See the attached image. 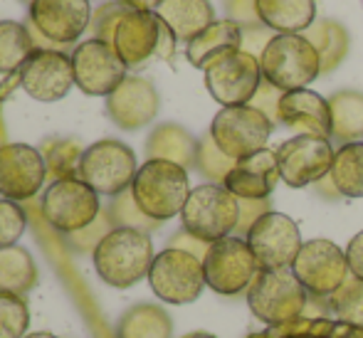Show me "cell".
Returning a JSON list of instances; mask_svg holds the SVG:
<instances>
[{
  "mask_svg": "<svg viewBox=\"0 0 363 338\" xmlns=\"http://www.w3.org/2000/svg\"><path fill=\"white\" fill-rule=\"evenodd\" d=\"M94 269L114 289H129L148 276L153 264V242L148 232L114 227L94 249Z\"/></svg>",
  "mask_w": 363,
  "mask_h": 338,
  "instance_id": "obj_1",
  "label": "cell"
},
{
  "mask_svg": "<svg viewBox=\"0 0 363 338\" xmlns=\"http://www.w3.org/2000/svg\"><path fill=\"white\" fill-rule=\"evenodd\" d=\"M129 191L148 218L156 222H166L183 213V205L191 196V183H188L186 168L153 158L139 168Z\"/></svg>",
  "mask_w": 363,
  "mask_h": 338,
  "instance_id": "obj_2",
  "label": "cell"
},
{
  "mask_svg": "<svg viewBox=\"0 0 363 338\" xmlns=\"http://www.w3.org/2000/svg\"><path fill=\"white\" fill-rule=\"evenodd\" d=\"M259 69L279 91H296L321 74V57L304 35H274L259 55Z\"/></svg>",
  "mask_w": 363,
  "mask_h": 338,
  "instance_id": "obj_3",
  "label": "cell"
},
{
  "mask_svg": "<svg viewBox=\"0 0 363 338\" xmlns=\"http://www.w3.org/2000/svg\"><path fill=\"white\" fill-rule=\"evenodd\" d=\"M176 35L156 13L131 8L121 15L119 25L111 38V47L126 64V69H136L151 57L171 60L176 52Z\"/></svg>",
  "mask_w": 363,
  "mask_h": 338,
  "instance_id": "obj_4",
  "label": "cell"
},
{
  "mask_svg": "<svg viewBox=\"0 0 363 338\" xmlns=\"http://www.w3.org/2000/svg\"><path fill=\"white\" fill-rule=\"evenodd\" d=\"M183 230L203 242H218L235 235L240 222V201L218 183L193 188L181 213Z\"/></svg>",
  "mask_w": 363,
  "mask_h": 338,
  "instance_id": "obj_5",
  "label": "cell"
},
{
  "mask_svg": "<svg viewBox=\"0 0 363 338\" xmlns=\"http://www.w3.org/2000/svg\"><path fill=\"white\" fill-rule=\"evenodd\" d=\"M311 294L301 286L291 269L259 271L247 289V304L259 321L269 326H282L299 319L306 311Z\"/></svg>",
  "mask_w": 363,
  "mask_h": 338,
  "instance_id": "obj_6",
  "label": "cell"
},
{
  "mask_svg": "<svg viewBox=\"0 0 363 338\" xmlns=\"http://www.w3.org/2000/svg\"><path fill=\"white\" fill-rule=\"evenodd\" d=\"M136 173V153L116 138H104L84 148L77 176L99 196L116 198L129 191Z\"/></svg>",
  "mask_w": 363,
  "mask_h": 338,
  "instance_id": "obj_7",
  "label": "cell"
},
{
  "mask_svg": "<svg viewBox=\"0 0 363 338\" xmlns=\"http://www.w3.org/2000/svg\"><path fill=\"white\" fill-rule=\"evenodd\" d=\"M272 121L255 106H223L216 114L208 134L218 143V148L233 161H242L259 153L267 146L272 134Z\"/></svg>",
  "mask_w": 363,
  "mask_h": 338,
  "instance_id": "obj_8",
  "label": "cell"
},
{
  "mask_svg": "<svg viewBox=\"0 0 363 338\" xmlns=\"http://www.w3.org/2000/svg\"><path fill=\"white\" fill-rule=\"evenodd\" d=\"M203 269H206V284L223 296H238L247 291L262 271L247 240L235 235L211 244L203 259Z\"/></svg>",
  "mask_w": 363,
  "mask_h": 338,
  "instance_id": "obj_9",
  "label": "cell"
},
{
  "mask_svg": "<svg viewBox=\"0 0 363 338\" xmlns=\"http://www.w3.org/2000/svg\"><path fill=\"white\" fill-rule=\"evenodd\" d=\"M101 215L99 193L79 176L55 181L43 196V218L57 232L72 235L84 230Z\"/></svg>",
  "mask_w": 363,
  "mask_h": 338,
  "instance_id": "obj_10",
  "label": "cell"
},
{
  "mask_svg": "<svg viewBox=\"0 0 363 338\" xmlns=\"http://www.w3.org/2000/svg\"><path fill=\"white\" fill-rule=\"evenodd\" d=\"M148 284L158 299L176 306L196 301L203 294V286H208L201 259L173 247H166L153 257Z\"/></svg>",
  "mask_w": 363,
  "mask_h": 338,
  "instance_id": "obj_11",
  "label": "cell"
},
{
  "mask_svg": "<svg viewBox=\"0 0 363 338\" xmlns=\"http://www.w3.org/2000/svg\"><path fill=\"white\" fill-rule=\"evenodd\" d=\"M291 271L311 296L321 299H331L351 276L346 252L331 240H309L301 244Z\"/></svg>",
  "mask_w": 363,
  "mask_h": 338,
  "instance_id": "obj_12",
  "label": "cell"
},
{
  "mask_svg": "<svg viewBox=\"0 0 363 338\" xmlns=\"http://www.w3.org/2000/svg\"><path fill=\"white\" fill-rule=\"evenodd\" d=\"M334 148L324 136H294L274 151L282 183L289 188H306L324 181L331 173Z\"/></svg>",
  "mask_w": 363,
  "mask_h": 338,
  "instance_id": "obj_13",
  "label": "cell"
},
{
  "mask_svg": "<svg viewBox=\"0 0 363 338\" xmlns=\"http://www.w3.org/2000/svg\"><path fill=\"white\" fill-rule=\"evenodd\" d=\"M247 244L257 259L259 269H291L301 249V232L289 215L267 213L250 227Z\"/></svg>",
  "mask_w": 363,
  "mask_h": 338,
  "instance_id": "obj_14",
  "label": "cell"
},
{
  "mask_svg": "<svg viewBox=\"0 0 363 338\" xmlns=\"http://www.w3.org/2000/svg\"><path fill=\"white\" fill-rule=\"evenodd\" d=\"M262 84L259 57L238 50V52L220 57L206 69V86L211 96L223 106H245L252 101Z\"/></svg>",
  "mask_w": 363,
  "mask_h": 338,
  "instance_id": "obj_15",
  "label": "cell"
},
{
  "mask_svg": "<svg viewBox=\"0 0 363 338\" xmlns=\"http://www.w3.org/2000/svg\"><path fill=\"white\" fill-rule=\"evenodd\" d=\"M74 84L89 96H109L126 79V64L111 45L86 40L72 52Z\"/></svg>",
  "mask_w": 363,
  "mask_h": 338,
  "instance_id": "obj_16",
  "label": "cell"
},
{
  "mask_svg": "<svg viewBox=\"0 0 363 338\" xmlns=\"http://www.w3.org/2000/svg\"><path fill=\"white\" fill-rule=\"evenodd\" d=\"M45 178H48V163L43 151L28 143L0 146V196L5 201H30L40 193Z\"/></svg>",
  "mask_w": 363,
  "mask_h": 338,
  "instance_id": "obj_17",
  "label": "cell"
},
{
  "mask_svg": "<svg viewBox=\"0 0 363 338\" xmlns=\"http://www.w3.org/2000/svg\"><path fill=\"white\" fill-rule=\"evenodd\" d=\"M74 84L72 55L60 50H35L20 69V86L35 101H60Z\"/></svg>",
  "mask_w": 363,
  "mask_h": 338,
  "instance_id": "obj_18",
  "label": "cell"
},
{
  "mask_svg": "<svg viewBox=\"0 0 363 338\" xmlns=\"http://www.w3.org/2000/svg\"><path fill=\"white\" fill-rule=\"evenodd\" d=\"M89 23V0H33L30 3V25L57 47L77 43L86 33Z\"/></svg>",
  "mask_w": 363,
  "mask_h": 338,
  "instance_id": "obj_19",
  "label": "cell"
},
{
  "mask_svg": "<svg viewBox=\"0 0 363 338\" xmlns=\"http://www.w3.org/2000/svg\"><path fill=\"white\" fill-rule=\"evenodd\" d=\"M158 106H161V99H158L156 86L144 77H126L106 96V114L124 131H139L148 126L156 119Z\"/></svg>",
  "mask_w": 363,
  "mask_h": 338,
  "instance_id": "obj_20",
  "label": "cell"
},
{
  "mask_svg": "<svg viewBox=\"0 0 363 338\" xmlns=\"http://www.w3.org/2000/svg\"><path fill=\"white\" fill-rule=\"evenodd\" d=\"M279 181V168L274 151L262 148L255 156H247L235 163L223 186L238 201H267Z\"/></svg>",
  "mask_w": 363,
  "mask_h": 338,
  "instance_id": "obj_21",
  "label": "cell"
},
{
  "mask_svg": "<svg viewBox=\"0 0 363 338\" xmlns=\"http://www.w3.org/2000/svg\"><path fill=\"white\" fill-rule=\"evenodd\" d=\"M279 124L296 131V136L331 138V109L329 99L311 89L284 91L279 101Z\"/></svg>",
  "mask_w": 363,
  "mask_h": 338,
  "instance_id": "obj_22",
  "label": "cell"
},
{
  "mask_svg": "<svg viewBox=\"0 0 363 338\" xmlns=\"http://www.w3.org/2000/svg\"><path fill=\"white\" fill-rule=\"evenodd\" d=\"M238 50H242V25L225 18L216 20L211 28H206L186 45V57L193 67L206 72L220 57H228Z\"/></svg>",
  "mask_w": 363,
  "mask_h": 338,
  "instance_id": "obj_23",
  "label": "cell"
},
{
  "mask_svg": "<svg viewBox=\"0 0 363 338\" xmlns=\"http://www.w3.org/2000/svg\"><path fill=\"white\" fill-rule=\"evenodd\" d=\"M259 23L277 35H304L316 23L314 0H255Z\"/></svg>",
  "mask_w": 363,
  "mask_h": 338,
  "instance_id": "obj_24",
  "label": "cell"
},
{
  "mask_svg": "<svg viewBox=\"0 0 363 338\" xmlns=\"http://www.w3.org/2000/svg\"><path fill=\"white\" fill-rule=\"evenodd\" d=\"M156 15L171 28L176 40L186 45L216 23L211 0H163L156 8Z\"/></svg>",
  "mask_w": 363,
  "mask_h": 338,
  "instance_id": "obj_25",
  "label": "cell"
},
{
  "mask_svg": "<svg viewBox=\"0 0 363 338\" xmlns=\"http://www.w3.org/2000/svg\"><path fill=\"white\" fill-rule=\"evenodd\" d=\"M148 161H171L181 168H193L198 156V138L178 124H161L146 141Z\"/></svg>",
  "mask_w": 363,
  "mask_h": 338,
  "instance_id": "obj_26",
  "label": "cell"
},
{
  "mask_svg": "<svg viewBox=\"0 0 363 338\" xmlns=\"http://www.w3.org/2000/svg\"><path fill=\"white\" fill-rule=\"evenodd\" d=\"M173 321L161 306L136 304L121 316L116 338H171Z\"/></svg>",
  "mask_w": 363,
  "mask_h": 338,
  "instance_id": "obj_27",
  "label": "cell"
},
{
  "mask_svg": "<svg viewBox=\"0 0 363 338\" xmlns=\"http://www.w3.org/2000/svg\"><path fill=\"white\" fill-rule=\"evenodd\" d=\"M329 178L339 196L363 198V141L344 143L334 153Z\"/></svg>",
  "mask_w": 363,
  "mask_h": 338,
  "instance_id": "obj_28",
  "label": "cell"
},
{
  "mask_svg": "<svg viewBox=\"0 0 363 338\" xmlns=\"http://www.w3.org/2000/svg\"><path fill=\"white\" fill-rule=\"evenodd\" d=\"M331 136L344 143L359 141L363 136V94L354 89L336 91L329 99Z\"/></svg>",
  "mask_w": 363,
  "mask_h": 338,
  "instance_id": "obj_29",
  "label": "cell"
},
{
  "mask_svg": "<svg viewBox=\"0 0 363 338\" xmlns=\"http://www.w3.org/2000/svg\"><path fill=\"white\" fill-rule=\"evenodd\" d=\"M35 284H38V267L33 262V254L20 244L0 249V291L23 296Z\"/></svg>",
  "mask_w": 363,
  "mask_h": 338,
  "instance_id": "obj_30",
  "label": "cell"
},
{
  "mask_svg": "<svg viewBox=\"0 0 363 338\" xmlns=\"http://www.w3.org/2000/svg\"><path fill=\"white\" fill-rule=\"evenodd\" d=\"M304 38L316 47L321 57V74L336 69L344 62L346 52H349V33L344 25L336 20H319L304 33Z\"/></svg>",
  "mask_w": 363,
  "mask_h": 338,
  "instance_id": "obj_31",
  "label": "cell"
},
{
  "mask_svg": "<svg viewBox=\"0 0 363 338\" xmlns=\"http://www.w3.org/2000/svg\"><path fill=\"white\" fill-rule=\"evenodd\" d=\"M33 52L35 43L28 25L18 20H0V74L20 72Z\"/></svg>",
  "mask_w": 363,
  "mask_h": 338,
  "instance_id": "obj_32",
  "label": "cell"
},
{
  "mask_svg": "<svg viewBox=\"0 0 363 338\" xmlns=\"http://www.w3.org/2000/svg\"><path fill=\"white\" fill-rule=\"evenodd\" d=\"M82 148L79 143L72 138H55V141L45 143V163H48V173L55 181H62V178H77L79 173V161H82Z\"/></svg>",
  "mask_w": 363,
  "mask_h": 338,
  "instance_id": "obj_33",
  "label": "cell"
},
{
  "mask_svg": "<svg viewBox=\"0 0 363 338\" xmlns=\"http://www.w3.org/2000/svg\"><path fill=\"white\" fill-rule=\"evenodd\" d=\"M233 158H228L223 151L218 148V143L213 141L211 134H206L203 138H198V156H196V168L208 178L211 183L223 186L225 178L230 176V171L235 168Z\"/></svg>",
  "mask_w": 363,
  "mask_h": 338,
  "instance_id": "obj_34",
  "label": "cell"
},
{
  "mask_svg": "<svg viewBox=\"0 0 363 338\" xmlns=\"http://www.w3.org/2000/svg\"><path fill=\"white\" fill-rule=\"evenodd\" d=\"M329 306L341 321L363 329V281L351 274L346 284L329 299Z\"/></svg>",
  "mask_w": 363,
  "mask_h": 338,
  "instance_id": "obj_35",
  "label": "cell"
},
{
  "mask_svg": "<svg viewBox=\"0 0 363 338\" xmlns=\"http://www.w3.org/2000/svg\"><path fill=\"white\" fill-rule=\"evenodd\" d=\"M109 218L114 222V227H129V230H141V232H151L161 222L151 220L144 210L136 205L131 191H124L121 196H116L109 205Z\"/></svg>",
  "mask_w": 363,
  "mask_h": 338,
  "instance_id": "obj_36",
  "label": "cell"
},
{
  "mask_svg": "<svg viewBox=\"0 0 363 338\" xmlns=\"http://www.w3.org/2000/svg\"><path fill=\"white\" fill-rule=\"evenodd\" d=\"M30 311L23 296L0 291V338H25Z\"/></svg>",
  "mask_w": 363,
  "mask_h": 338,
  "instance_id": "obj_37",
  "label": "cell"
},
{
  "mask_svg": "<svg viewBox=\"0 0 363 338\" xmlns=\"http://www.w3.org/2000/svg\"><path fill=\"white\" fill-rule=\"evenodd\" d=\"M134 5L124 3V0H109V3L99 5V8L91 13V23L89 30L94 35V40H101V43L111 45V38H114V30L119 25L121 15H126Z\"/></svg>",
  "mask_w": 363,
  "mask_h": 338,
  "instance_id": "obj_38",
  "label": "cell"
},
{
  "mask_svg": "<svg viewBox=\"0 0 363 338\" xmlns=\"http://www.w3.org/2000/svg\"><path fill=\"white\" fill-rule=\"evenodd\" d=\"M25 227H28V218L20 203L15 201H0V249L15 247L18 240L23 237Z\"/></svg>",
  "mask_w": 363,
  "mask_h": 338,
  "instance_id": "obj_39",
  "label": "cell"
},
{
  "mask_svg": "<svg viewBox=\"0 0 363 338\" xmlns=\"http://www.w3.org/2000/svg\"><path fill=\"white\" fill-rule=\"evenodd\" d=\"M111 230H114V222H111V218H109V210H106V213L101 210V215L94 220V222L86 225V227L79 230V232L69 235V247L79 254H86V252L94 254V249L99 247V242L111 232Z\"/></svg>",
  "mask_w": 363,
  "mask_h": 338,
  "instance_id": "obj_40",
  "label": "cell"
},
{
  "mask_svg": "<svg viewBox=\"0 0 363 338\" xmlns=\"http://www.w3.org/2000/svg\"><path fill=\"white\" fill-rule=\"evenodd\" d=\"M282 94L284 91H279L277 86H272L269 81L262 79V84H259L257 94L252 96L250 106H255V109L262 111L272 124H279V101H282Z\"/></svg>",
  "mask_w": 363,
  "mask_h": 338,
  "instance_id": "obj_41",
  "label": "cell"
},
{
  "mask_svg": "<svg viewBox=\"0 0 363 338\" xmlns=\"http://www.w3.org/2000/svg\"><path fill=\"white\" fill-rule=\"evenodd\" d=\"M267 213H272L269 210V198L267 201H240V222L238 230H235V237H247L250 227Z\"/></svg>",
  "mask_w": 363,
  "mask_h": 338,
  "instance_id": "obj_42",
  "label": "cell"
},
{
  "mask_svg": "<svg viewBox=\"0 0 363 338\" xmlns=\"http://www.w3.org/2000/svg\"><path fill=\"white\" fill-rule=\"evenodd\" d=\"M225 8L230 13V20H235L242 28H252V25H262L255 10V0H225Z\"/></svg>",
  "mask_w": 363,
  "mask_h": 338,
  "instance_id": "obj_43",
  "label": "cell"
},
{
  "mask_svg": "<svg viewBox=\"0 0 363 338\" xmlns=\"http://www.w3.org/2000/svg\"><path fill=\"white\" fill-rule=\"evenodd\" d=\"M168 247L173 249H183V252L193 254V257H198L203 262L208 254V249H211V242H203V240L193 237L191 232H186V230H181V232H176L171 240H168Z\"/></svg>",
  "mask_w": 363,
  "mask_h": 338,
  "instance_id": "obj_44",
  "label": "cell"
},
{
  "mask_svg": "<svg viewBox=\"0 0 363 338\" xmlns=\"http://www.w3.org/2000/svg\"><path fill=\"white\" fill-rule=\"evenodd\" d=\"M264 25H252V28H242V50L250 55L259 52L262 55V50L267 47V43L274 38V35H267L264 33Z\"/></svg>",
  "mask_w": 363,
  "mask_h": 338,
  "instance_id": "obj_45",
  "label": "cell"
},
{
  "mask_svg": "<svg viewBox=\"0 0 363 338\" xmlns=\"http://www.w3.org/2000/svg\"><path fill=\"white\" fill-rule=\"evenodd\" d=\"M346 262H349L351 274L363 281V230L351 240L349 247H346Z\"/></svg>",
  "mask_w": 363,
  "mask_h": 338,
  "instance_id": "obj_46",
  "label": "cell"
},
{
  "mask_svg": "<svg viewBox=\"0 0 363 338\" xmlns=\"http://www.w3.org/2000/svg\"><path fill=\"white\" fill-rule=\"evenodd\" d=\"M124 3L134 5L136 10H148V13H156V8L163 3V0H124Z\"/></svg>",
  "mask_w": 363,
  "mask_h": 338,
  "instance_id": "obj_47",
  "label": "cell"
},
{
  "mask_svg": "<svg viewBox=\"0 0 363 338\" xmlns=\"http://www.w3.org/2000/svg\"><path fill=\"white\" fill-rule=\"evenodd\" d=\"M25 338H60V336H55V334H48V331H38V334H28Z\"/></svg>",
  "mask_w": 363,
  "mask_h": 338,
  "instance_id": "obj_48",
  "label": "cell"
},
{
  "mask_svg": "<svg viewBox=\"0 0 363 338\" xmlns=\"http://www.w3.org/2000/svg\"><path fill=\"white\" fill-rule=\"evenodd\" d=\"M183 338H216L213 334H203V331H196V334H188V336H183Z\"/></svg>",
  "mask_w": 363,
  "mask_h": 338,
  "instance_id": "obj_49",
  "label": "cell"
},
{
  "mask_svg": "<svg viewBox=\"0 0 363 338\" xmlns=\"http://www.w3.org/2000/svg\"><path fill=\"white\" fill-rule=\"evenodd\" d=\"M299 338H311V336H299Z\"/></svg>",
  "mask_w": 363,
  "mask_h": 338,
  "instance_id": "obj_50",
  "label": "cell"
}]
</instances>
